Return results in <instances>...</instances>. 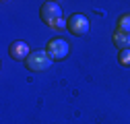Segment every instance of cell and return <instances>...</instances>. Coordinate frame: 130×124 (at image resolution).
Returning <instances> with one entry per match:
<instances>
[{
  "label": "cell",
  "instance_id": "6da1fadb",
  "mask_svg": "<svg viewBox=\"0 0 130 124\" xmlns=\"http://www.w3.org/2000/svg\"><path fill=\"white\" fill-rule=\"evenodd\" d=\"M52 62L54 60L50 58V54H47L45 50H35V52L29 54V58L25 60V64H27L29 70H33V72H43V70H50Z\"/></svg>",
  "mask_w": 130,
  "mask_h": 124
},
{
  "label": "cell",
  "instance_id": "7a4b0ae2",
  "mask_svg": "<svg viewBox=\"0 0 130 124\" xmlns=\"http://www.w3.org/2000/svg\"><path fill=\"white\" fill-rule=\"evenodd\" d=\"M45 52L50 54L52 60H64V58L70 54V43L66 39H62V37H54V39L47 41Z\"/></svg>",
  "mask_w": 130,
  "mask_h": 124
},
{
  "label": "cell",
  "instance_id": "3957f363",
  "mask_svg": "<svg viewBox=\"0 0 130 124\" xmlns=\"http://www.w3.org/2000/svg\"><path fill=\"white\" fill-rule=\"evenodd\" d=\"M39 17H41V21H43L45 25H52L54 21L64 19V17H62V6H60L58 2H43L41 8H39Z\"/></svg>",
  "mask_w": 130,
  "mask_h": 124
},
{
  "label": "cell",
  "instance_id": "277c9868",
  "mask_svg": "<svg viewBox=\"0 0 130 124\" xmlns=\"http://www.w3.org/2000/svg\"><path fill=\"white\" fill-rule=\"evenodd\" d=\"M68 31L72 35H87L89 33V19L85 17L83 12H74L72 17L68 19Z\"/></svg>",
  "mask_w": 130,
  "mask_h": 124
},
{
  "label": "cell",
  "instance_id": "5b68a950",
  "mask_svg": "<svg viewBox=\"0 0 130 124\" xmlns=\"http://www.w3.org/2000/svg\"><path fill=\"white\" fill-rule=\"evenodd\" d=\"M29 54H31L29 45H27L25 41H21V39L12 41V43L8 45V56H10L12 60H27V58H29Z\"/></svg>",
  "mask_w": 130,
  "mask_h": 124
},
{
  "label": "cell",
  "instance_id": "8992f818",
  "mask_svg": "<svg viewBox=\"0 0 130 124\" xmlns=\"http://www.w3.org/2000/svg\"><path fill=\"white\" fill-rule=\"evenodd\" d=\"M113 37V45L122 52V50H130V33H122V31H116L111 35Z\"/></svg>",
  "mask_w": 130,
  "mask_h": 124
},
{
  "label": "cell",
  "instance_id": "52a82bcc",
  "mask_svg": "<svg viewBox=\"0 0 130 124\" xmlns=\"http://www.w3.org/2000/svg\"><path fill=\"white\" fill-rule=\"evenodd\" d=\"M118 31H122V33H130V12L122 14V17L118 19Z\"/></svg>",
  "mask_w": 130,
  "mask_h": 124
},
{
  "label": "cell",
  "instance_id": "ba28073f",
  "mask_svg": "<svg viewBox=\"0 0 130 124\" xmlns=\"http://www.w3.org/2000/svg\"><path fill=\"white\" fill-rule=\"evenodd\" d=\"M118 60H120L122 66H130V50H122L118 54Z\"/></svg>",
  "mask_w": 130,
  "mask_h": 124
}]
</instances>
